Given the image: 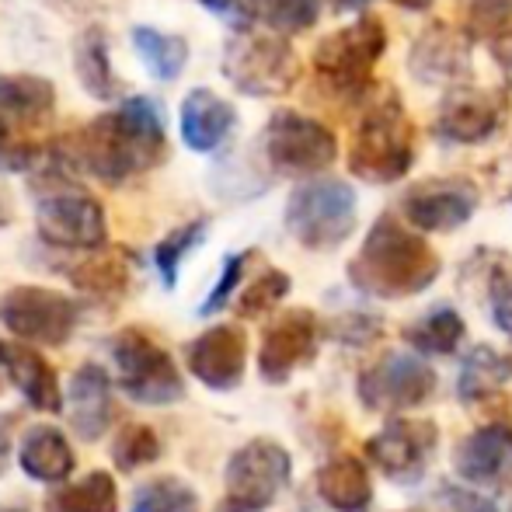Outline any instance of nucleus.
Listing matches in <instances>:
<instances>
[{
	"label": "nucleus",
	"mask_w": 512,
	"mask_h": 512,
	"mask_svg": "<svg viewBox=\"0 0 512 512\" xmlns=\"http://www.w3.org/2000/svg\"><path fill=\"white\" fill-rule=\"evenodd\" d=\"M70 171H88L105 185H122L133 175L154 171L168 161V129L154 98L126 95L112 112L74 129L56 147Z\"/></svg>",
	"instance_id": "f257e3e1"
},
{
	"label": "nucleus",
	"mask_w": 512,
	"mask_h": 512,
	"mask_svg": "<svg viewBox=\"0 0 512 512\" xmlns=\"http://www.w3.org/2000/svg\"><path fill=\"white\" fill-rule=\"evenodd\" d=\"M439 276V255L425 237L411 234L401 220L380 216L366 234L359 255L349 262V279L370 297L401 300L429 290Z\"/></svg>",
	"instance_id": "f03ea898"
},
{
	"label": "nucleus",
	"mask_w": 512,
	"mask_h": 512,
	"mask_svg": "<svg viewBox=\"0 0 512 512\" xmlns=\"http://www.w3.org/2000/svg\"><path fill=\"white\" fill-rule=\"evenodd\" d=\"M46 182H39V199H35V230L49 248L63 251H102L108 244V220L105 206L91 192L77 189L63 178L70 171L60 154H46Z\"/></svg>",
	"instance_id": "7ed1b4c3"
},
{
	"label": "nucleus",
	"mask_w": 512,
	"mask_h": 512,
	"mask_svg": "<svg viewBox=\"0 0 512 512\" xmlns=\"http://www.w3.org/2000/svg\"><path fill=\"white\" fill-rule=\"evenodd\" d=\"M411 164H415V129L401 108V98L391 91L359 119L349 143V171L370 185H391L408 175Z\"/></svg>",
	"instance_id": "20e7f679"
},
{
	"label": "nucleus",
	"mask_w": 512,
	"mask_h": 512,
	"mask_svg": "<svg viewBox=\"0 0 512 512\" xmlns=\"http://www.w3.org/2000/svg\"><path fill=\"white\" fill-rule=\"evenodd\" d=\"M223 77L248 98H283L300 81V56L290 39L265 28H234L223 46Z\"/></svg>",
	"instance_id": "39448f33"
},
{
	"label": "nucleus",
	"mask_w": 512,
	"mask_h": 512,
	"mask_svg": "<svg viewBox=\"0 0 512 512\" xmlns=\"http://www.w3.org/2000/svg\"><path fill=\"white\" fill-rule=\"evenodd\" d=\"M387 53V28L380 18L363 14L352 25L324 35L314 46V70L324 81V88L342 98H366L373 84V67Z\"/></svg>",
	"instance_id": "423d86ee"
},
{
	"label": "nucleus",
	"mask_w": 512,
	"mask_h": 512,
	"mask_svg": "<svg viewBox=\"0 0 512 512\" xmlns=\"http://www.w3.org/2000/svg\"><path fill=\"white\" fill-rule=\"evenodd\" d=\"M112 363H115V384L136 405H178L185 398L182 370L175 366L171 352L157 345L143 328L115 331L112 338Z\"/></svg>",
	"instance_id": "0eeeda50"
},
{
	"label": "nucleus",
	"mask_w": 512,
	"mask_h": 512,
	"mask_svg": "<svg viewBox=\"0 0 512 512\" xmlns=\"http://www.w3.org/2000/svg\"><path fill=\"white\" fill-rule=\"evenodd\" d=\"M283 220L307 251H335L356 230V192L342 178H314L290 192Z\"/></svg>",
	"instance_id": "6e6552de"
},
{
	"label": "nucleus",
	"mask_w": 512,
	"mask_h": 512,
	"mask_svg": "<svg viewBox=\"0 0 512 512\" xmlns=\"http://www.w3.org/2000/svg\"><path fill=\"white\" fill-rule=\"evenodd\" d=\"M81 304L74 297L49 286H11L0 293V324L11 331L18 342L35 345H67L81 324Z\"/></svg>",
	"instance_id": "1a4fd4ad"
},
{
	"label": "nucleus",
	"mask_w": 512,
	"mask_h": 512,
	"mask_svg": "<svg viewBox=\"0 0 512 512\" xmlns=\"http://www.w3.org/2000/svg\"><path fill=\"white\" fill-rule=\"evenodd\" d=\"M293 460L283 443L276 439H251L234 457L227 460L223 471V488H227V509L237 512H262L279 499L290 485Z\"/></svg>",
	"instance_id": "9d476101"
},
{
	"label": "nucleus",
	"mask_w": 512,
	"mask_h": 512,
	"mask_svg": "<svg viewBox=\"0 0 512 512\" xmlns=\"http://www.w3.org/2000/svg\"><path fill=\"white\" fill-rule=\"evenodd\" d=\"M265 161L279 175H317L338 157V140L324 122L293 108H279L262 129Z\"/></svg>",
	"instance_id": "9b49d317"
},
{
	"label": "nucleus",
	"mask_w": 512,
	"mask_h": 512,
	"mask_svg": "<svg viewBox=\"0 0 512 512\" xmlns=\"http://www.w3.org/2000/svg\"><path fill=\"white\" fill-rule=\"evenodd\" d=\"M436 373L415 356L391 352L359 377V398L373 411H408L432 398Z\"/></svg>",
	"instance_id": "f8f14e48"
},
{
	"label": "nucleus",
	"mask_w": 512,
	"mask_h": 512,
	"mask_svg": "<svg viewBox=\"0 0 512 512\" xmlns=\"http://www.w3.org/2000/svg\"><path fill=\"white\" fill-rule=\"evenodd\" d=\"M321 324L310 310H286L265 328L262 349H258V370L265 384H286L300 366H307L317 352Z\"/></svg>",
	"instance_id": "ddd939ff"
},
{
	"label": "nucleus",
	"mask_w": 512,
	"mask_h": 512,
	"mask_svg": "<svg viewBox=\"0 0 512 512\" xmlns=\"http://www.w3.org/2000/svg\"><path fill=\"white\" fill-rule=\"evenodd\" d=\"M506 95L502 91L485 88H453L443 98L436 115V133L446 143H460V147H478V143L492 140L506 122Z\"/></svg>",
	"instance_id": "4468645a"
},
{
	"label": "nucleus",
	"mask_w": 512,
	"mask_h": 512,
	"mask_svg": "<svg viewBox=\"0 0 512 512\" xmlns=\"http://www.w3.org/2000/svg\"><path fill=\"white\" fill-rule=\"evenodd\" d=\"M408 223L425 234H450L464 227L478 209V189L464 178H439V182H422L401 199Z\"/></svg>",
	"instance_id": "2eb2a0df"
},
{
	"label": "nucleus",
	"mask_w": 512,
	"mask_h": 512,
	"mask_svg": "<svg viewBox=\"0 0 512 512\" xmlns=\"http://www.w3.org/2000/svg\"><path fill=\"white\" fill-rule=\"evenodd\" d=\"M185 359L192 377L209 391H234L241 387L248 366V338L237 324H213L199 338H192Z\"/></svg>",
	"instance_id": "dca6fc26"
},
{
	"label": "nucleus",
	"mask_w": 512,
	"mask_h": 512,
	"mask_svg": "<svg viewBox=\"0 0 512 512\" xmlns=\"http://www.w3.org/2000/svg\"><path fill=\"white\" fill-rule=\"evenodd\" d=\"M439 432L432 422H411V418H394L377 436L366 443L370 460L387 474V478H418L436 453Z\"/></svg>",
	"instance_id": "f3484780"
},
{
	"label": "nucleus",
	"mask_w": 512,
	"mask_h": 512,
	"mask_svg": "<svg viewBox=\"0 0 512 512\" xmlns=\"http://www.w3.org/2000/svg\"><path fill=\"white\" fill-rule=\"evenodd\" d=\"M63 411L67 422L84 443H98L115 418V384L112 377L95 363H84L70 377V387L63 394Z\"/></svg>",
	"instance_id": "a211bd4d"
},
{
	"label": "nucleus",
	"mask_w": 512,
	"mask_h": 512,
	"mask_svg": "<svg viewBox=\"0 0 512 512\" xmlns=\"http://www.w3.org/2000/svg\"><path fill=\"white\" fill-rule=\"evenodd\" d=\"M0 370H4V377L14 384V391L35 411H42V415L63 411L60 380H56L53 363L39 349H32L25 342H4L0 338Z\"/></svg>",
	"instance_id": "6ab92c4d"
},
{
	"label": "nucleus",
	"mask_w": 512,
	"mask_h": 512,
	"mask_svg": "<svg viewBox=\"0 0 512 512\" xmlns=\"http://www.w3.org/2000/svg\"><path fill=\"white\" fill-rule=\"evenodd\" d=\"M408 70L418 84H457L471 70V49L464 32H453L446 25L425 28L408 53Z\"/></svg>",
	"instance_id": "aec40b11"
},
{
	"label": "nucleus",
	"mask_w": 512,
	"mask_h": 512,
	"mask_svg": "<svg viewBox=\"0 0 512 512\" xmlns=\"http://www.w3.org/2000/svg\"><path fill=\"white\" fill-rule=\"evenodd\" d=\"M237 126V108L209 88H192L178 108V133L192 154H213L230 140Z\"/></svg>",
	"instance_id": "412c9836"
},
{
	"label": "nucleus",
	"mask_w": 512,
	"mask_h": 512,
	"mask_svg": "<svg viewBox=\"0 0 512 512\" xmlns=\"http://www.w3.org/2000/svg\"><path fill=\"white\" fill-rule=\"evenodd\" d=\"M453 467L474 485H509L512 481V429L509 425H481L457 446Z\"/></svg>",
	"instance_id": "4be33fe9"
},
{
	"label": "nucleus",
	"mask_w": 512,
	"mask_h": 512,
	"mask_svg": "<svg viewBox=\"0 0 512 512\" xmlns=\"http://www.w3.org/2000/svg\"><path fill=\"white\" fill-rule=\"evenodd\" d=\"M18 464L32 481L42 485H63L74 474L77 453L70 439L56 425H32L18 446Z\"/></svg>",
	"instance_id": "5701e85b"
},
{
	"label": "nucleus",
	"mask_w": 512,
	"mask_h": 512,
	"mask_svg": "<svg viewBox=\"0 0 512 512\" xmlns=\"http://www.w3.org/2000/svg\"><path fill=\"white\" fill-rule=\"evenodd\" d=\"M74 74L81 81V88L98 102H115L122 95V84L115 77L112 67V49H108L105 28L91 25L77 35L74 42Z\"/></svg>",
	"instance_id": "b1692460"
},
{
	"label": "nucleus",
	"mask_w": 512,
	"mask_h": 512,
	"mask_svg": "<svg viewBox=\"0 0 512 512\" xmlns=\"http://www.w3.org/2000/svg\"><path fill=\"white\" fill-rule=\"evenodd\" d=\"M70 283L81 293H88L91 300H102V304H119L129 293V279H133V269H129V258L122 251H91L88 258H81L77 265L67 269Z\"/></svg>",
	"instance_id": "393cba45"
},
{
	"label": "nucleus",
	"mask_w": 512,
	"mask_h": 512,
	"mask_svg": "<svg viewBox=\"0 0 512 512\" xmlns=\"http://www.w3.org/2000/svg\"><path fill=\"white\" fill-rule=\"evenodd\" d=\"M317 495L335 512H366L373 502L370 474L359 460L338 457L317 471Z\"/></svg>",
	"instance_id": "a878e982"
},
{
	"label": "nucleus",
	"mask_w": 512,
	"mask_h": 512,
	"mask_svg": "<svg viewBox=\"0 0 512 512\" xmlns=\"http://www.w3.org/2000/svg\"><path fill=\"white\" fill-rule=\"evenodd\" d=\"M133 39V49L140 56V63L147 67V74L154 81H178L189 67V39L185 35H175V32H161L154 25H136L129 32Z\"/></svg>",
	"instance_id": "bb28decb"
},
{
	"label": "nucleus",
	"mask_w": 512,
	"mask_h": 512,
	"mask_svg": "<svg viewBox=\"0 0 512 512\" xmlns=\"http://www.w3.org/2000/svg\"><path fill=\"white\" fill-rule=\"evenodd\" d=\"M244 11H248V25L258 21L265 32L290 39L317 25L321 0H244Z\"/></svg>",
	"instance_id": "cd10ccee"
},
{
	"label": "nucleus",
	"mask_w": 512,
	"mask_h": 512,
	"mask_svg": "<svg viewBox=\"0 0 512 512\" xmlns=\"http://www.w3.org/2000/svg\"><path fill=\"white\" fill-rule=\"evenodd\" d=\"M49 512H119V485L108 471H91L81 481L49 495Z\"/></svg>",
	"instance_id": "c85d7f7f"
},
{
	"label": "nucleus",
	"mask_w": 512,
	"mask_h": 512,
	"mask_svg": "<svg viewBox=\"0 0 512 512\" xmlns=\"http://www.w3.org/2000/svg\"><path fill=\"white\" fill-rule=\"evenodd\" d=\"M56 105L53 81L39 74H0V112L18 119H42Z\"/></svg>",
	"instance_id": "c756f323"
},
{
	"label": "nucleus",
	"mask_w": 512,
	"mask_h": 512,
	"mask_svg": "<svg viewBox=\"0 0 512 512\" xmlns=\"http://www.w3.org/2000/svg\"><path fill=\"white\" fill-rule=\"evenodd\" d=\"M506 380H512V356L478 345V349H471V356L464 359V370H460V401H481L485 394L499 391Z\"/></svg>",
	"instance_id": "7c9ffc66"
},
{
	"label": "nucleus",
	"mask_w": 512,
	"mask_h": 512,
	"mask_svg": "<svg viewBox=\"0 0 512 512\" xmlns=\"http://www.w3.org/2000/svg\"><path fill=\"white\" fill-rule=\"evenodd\" d=\"M464 321L453 307H439L429 310L425 317H418L415 324L405 331L408 342L415 345L418 352H436V356H450L457 352V345L464 342Z\"/></svg>",
	"instance_id": "2f4dec72"
},
{
	"label": "nucleus",
	"mask_w": 512,
	"mask_h": 512,
	"mask_svg": "<svg viewBox=\"0 0 512 512\" xmlns=\"http://www.w3.org/2000/svg\"><path fill=\"white\" fill-rule=\"evenodd\" d=\"M133 512H199V492L189 481L164 474L136 485L133 492Z\"/></svg>",
	"instance_id": "473e14b6"
},
{
	"label": "nucleus",
	"mask_w": 512,
	"mask_h": 512,
	"mask_svg": "<svg viewBox=\"0 0 512 512\" xmlns=\"http://www.w3.org/2000/svg\"><path fill=\"white\" fill-rule=\"evenodd\" d=\"M206 227H209L206 220H189V223H182V227L171 230L168 237H161V244L154 248V265H157V272H161L168 290L178 286V272H182L185 258L206 241Z\"/></svg>",
	"instance_id": "72a5a7b5"
},
{
	"label": "nucleus",
	"mask_w": 512,
	"mask_h": 512,
	"mask_svg": "<svg viewBox=\"0 0 512 512\" xmlns=\"http://www.w3.org/2000/svg\"><path fill=\"white\" fill-rule=\"evenodd\" d=\"M161 436H157L150 425L143 422H129L115 432V443H112V460L119 471H140V467H150L161 460Z\"/></svg>",
	"instance_id": "f704fd0d"
},
{
	"label": "nucleus",
	"mask_w": 512,
	"mask_h": 512,
	"mask_svg": "<svg viewBox=\"0 0 512 512\" xmlns=\"http://www.w3.org/2000/svg\"><path fill=\"white\" fill-rule=\"evenodd\" d=\"M464 32L471 39H509L512 35V0H467Z\"/></svg>",
	"instance_id": "c9c22d12"
},
{
	"label": "nucleus",
	"mask_w": 512,
	"mask_h": 512,
	"mask_svg": "<svg viewBox=\"0 0 512 512\" xmlns=\"http://www.w3.org/2000/svg\"><path fill=\"white\" fill-rule=\"evenodd\" d=\"M286 293H290V276H286L283 269H265L262 276H258L255 283L241 293V300H237V314L241 317H262V314H269V310H276Z\"/></svg>",
	"instance_id": "e433bc0d"
},
{
	"label": "nucleus",
	"mask_w": 512,
	"mask_h": 512,
	"mask_svg": "<svg viewBox=\"0 0 512 512\" xmlns=\"http://www.w3.org/2000/svg\"><path fill=\"white\" fill-rule=\"evenodd\" d=\"M251 258H255V251H237V255H227L220 279H216V286L209 290V297H206V304L199 307V314L209 317V314H216V310H223V307L230 304V297H234V290L241 286L244 269H248Z\"/></svg>",
	"instance_id": "4c0bfd02"
},
{
	"label": "nucleus",
	"mask_w": 512,
	"mask_h": 512,
	"mask_svg": "<svg viewBox=\"0 0 512 512\" xmlns=\"http://www.w3.org/2000/svg\"><path fill=\"white\" fill-rule=\"evenodd\" d=\"M488 297H492V321L512 338V269L492 272V290H488Z\"/></svg>",
	"instance_id": "58836bf2"
},
{
	"label": "nucleus",
	"mask_w": 512,
	"mask_h": 512,
	"mask_svg": "<svg viewBox=\"0 0 512 512\" xmlns=\"http://www.w3.org/2000/svg\"><path fill=\"white\" fill-rule=\"evenodd\" d=\"M439 512H495V506L488 499H478L471 492H460V488H446L439 495Z\"/></svg>",
	"instance_id": "ea45409f"
},
{
	"label": "nucleus",
	"mask_w": 512,
	"mask_h": 512,
	"mask_svg": "<svg viewBox=\"0 0 512 512\" xmlns=\"http://www.w3.org/2000/svg\"><path fill=\"white\" fill-rule=\"evenodd\" d=\"M203 7H209L213 14L227 18L234 28H244L248 25V11H244V0H199Z\"/></svg>",
	"instance_id": "a19ab883"
},
{
	"label": "nucleus",
	"mask_w": 512,
	"mask_h": 512,
	"mask_svg": "<svg viewBox=\"0 0 512 512\" xmlns=\"http://www.w3.org/2000/svg\"><path fill=\"white\" fill-rule=\"evenodd\" d=\"M7 464H11V429H7V422L0 418V478H4Z\"/></svg>",
	"instance_id": "79ce46f5"
},
{
	"label": "nucleus",
	"mask_w": 512,
	"mask_h": 512,
	"mask_svg": "<svg viewBox=\"0 0 512 512\" xmlns=\"http://www.w3.org/2000/svg\"><path fill=\"white\" fill-rule=\"evenodd\" d=\"M7 150H11V133H7V122H4V115H0V171H4Z\"/></svg>",
	"instance_id": "37998d69"
},
{
	"label": "nucleus",
	"mask_w": 512,
	"mask_h": 512,
	"mask_svg": "<svg viewBox=\"0 0 512 512\" xmlns=\"http://www.w3.org/2000/svg\"><path fill=\"white\" fill-rule=\"evenodd\" d=\"M366 4H370V0H335L338 11H363Z\"/></svg>",
	"instance_id": "c03bdc74"
},
{
	"label": "nucleus",
	"mask_w": 512,
	"mask_h": 512,
	"mask_svg": "<svg viewBox=\"0 0 512 512\" xmlns=\"http://www.w3.org/2000/svg\"><path fill=\"white\" fill-rule=\"evenodd\" d=\"M7 223H11V209L0 203V227H7Z\"/></svg>",
	"instance_id": "a18cd8bd"
},
{
	"label": "nucleus",
	"mask_w": 512,
	"mask_h": 512,
	"mask_svg": "<svg viewBox=\"0 0 512 512\" xmlns=\"http://www.w3.org/2000/svg\"><path fill=\"white\" fill-rule=\"evenodd\" d=\"M0 512H28V509H0Z\"/></svg>",
	"instance_id": "49530a36"
},
{
	"label": "nucleus",
	"mask_w": 512,
	"mask_h": 512,
	"mask_svg": "<svg viewBox=\"0 0 512 512\" xmlns=\"http://www.w3.org/2000/svg\"><path fill=\"white\" fill-rule=\"evenodd\" d=\"M223 512H237V509H223Z\"/></svg>",
	"instance_id": "de8ad7c7"
},
{
	"label": "nucleus",
	"mask_w": 512,
	"mask_h": 512,
	"mask_svg": "<svg viewBox=\"0 0 512 512\" xmlns=\"http://www.w3.org/2000/svg\"><path fill=\"white\" fill-rule=\"evenodd\" d=\"M509 67H512V60H509Z\"/></svg>",
	"instance_id": "09e8293b"
}]
</instances>
